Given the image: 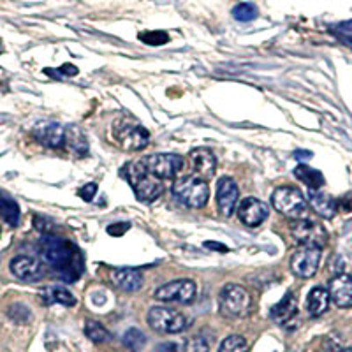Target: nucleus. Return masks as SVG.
<instances>
[{"label": "nucleus", "mask_w": 352, "mask_h": 352, "mask_svg": "<svg viewBox=\"0 0 352 352\" xmlns=\"http://www.w3.org/2000/svg\"><path fill=\"white\" fill-rule=\"evenodd\" d=\"M41 257H43V263L58 272L60 278H64V280H76L81 275V272L78 270L80 254H78L76 247L62 240V238L55 236V234H44L43 236Z\"/></svg>", "instance_id": "f257e3e1"}, {"label": "nucleus", "mask_w": 352, "mask_h": 352, "mask_svg": "<svg viewBox=\"0 0 352 352\" xmlns=\"http://www.w3.org/2000/svg\"><path fill=\"white\" fill-rule=\"evenodd\" d=\"M171 190L175 199H178L182 204L188 206V208L199 210L208 203L210 188L206 182L199 178V176H182V178H178L173 184Z\"/></svg>", "instance_id": "f03ea898"}, {"label": "nucleus", "mask_w": 352, "mask_h": 352, "mask_svg": "<svg viewBox=\"0 0 352 352\" xmlns=\"http://www.w3.org/2000/svg\"><path fill=\"white\" fill-rule=\"evenodd\" d=\"M113 138L127 152L143 150L150 141L148 131L141 127V125L134 124L129 118H118V120H115V124H113Z\"/></svg>", "instance_id": "7ed1b4c3"}, {"label": "nucleus", "mask_w": 352, "mask_h": 352, "mask_svg": "<svg viewBox=\"0 0 352 352\" xmlns=\"http://www.w3.org/2000/svg\"><path fill=\"white\" fill-rule=\"evenodd\" d=\"M273 208L289 219H303L307 215V201L294 187H278L272 194Z\"/></svg>", "instance_id": "20e7f679"}, {"label": "nucleus", "mask_w": 352, "mask_h": 352, "mask_svg": "<svg viewBox=\"0 0 352 352\" xmlns=\"http://www.w3.org/2000/svg\"><path fill=\"white\" fill-rule=\"evenodd\" d=\"M219 305L220 312L224 314L226 317L240 319V317L247 316L248 310H250V296L240 285L228 284L220 291Z\"/></svg>", "instance_id": "39448f33"}, {"label": "nucleus", "mask_w": 352, "mask_h": 352, "mask_svg": "<svg viewBox=\"0 0 352 352\" xmlns=\"http://www.w3.org/2000/svg\"><path fill=\"white\" fill-rule=\"evenodd\" d=\"M146 320H148L150 328L155 329L157 333H166V335H175L187 328V319L184 314L168 307L150 308Z\"/></svg>", "instance_id": "423d86ee"}, {"label": "nucleus", "mask_w": 352, "mask_h": 352, "mask_svg": "<svg viewBox=\"0 0 352 352\" xmlns=\"http://www.w3.org/2000/svg\"><path fill=\"white\" fill-rule=\"evenodd\" d=\"M143 162L150 175L159 180L175 178L184 169V159L176 153H155V155L144 157Z\"/></svg>", "instance_id": "0eeeda50"}, {"label": "nucleus", "mask_w": 352, "mask_h": 352, "mask_svg": "<svg viewBox=\"0 0 352 352\" xmlns=\"http://www.w3.org/2000/svg\"><path fill=\"white\" fill-rule=\"evenodd\" d=\"M320 264V248L314 245H301L291 257L292 273L300 278H312Z\"/></svg>", "instance_id": "6e6552de"}, {"label": "nucleus", "mask_w": 352, "mask_h": 352, "mask_svg": "<svg viewBox=\"0 0 352 352\" xmlns=\"http://www.w3.org/2000/svg\"><path fill=\"white\" fill-rule=\"evenodd\" d=\"M197 287L192 280L182 278V280L169 282L155 291V300L164 303H182L188 305L196 300Z\"/></svg>", "instance_id": "1a4fd4ad"}, {"label": "nucleus", "mask_w": 352, "mask_h": 352, "mask_svg": "<svg viewBox=\"0 0 352 352\" xmlns=\"http://www.w3.org/2000/svg\"><path fill=\"white\" fill-rule=\"evenodd\" d=\"M291 234L298 243L314 245V247L319 248H322V245H326V241H328V234H326L324 228L308 219H300L296 224H292Z\"/></svg>", "instance_id": "9d476101"}, {"label": "nucleus", "mask_w": 352, "mask_h": 352, "mask_svg": "<svg viewBox=\"0 0 352 352\" xmlns=\"http://www.w3.org/2000/svg\"><path fill=\"white\" fill-rule=\"evenodd\" d=\"M9 268H11V273L16 276L18 280L23 282H37L46 275L43 261L36 259V257L16 256L11 261Z\"/></svg>", "instance_id": "9b49d317"}, {"label": "nucleus", "mask_w": 352, "mask_h": 352, "mask_svg": "<svg viewBox=\"0 0 352 352\" xmlns=\"http://www.w3.org/2000/svg\"><path fill=\"white\" fill-rule=\"evenodd\" d=\"M238 197H240V192L234 180L229 176H222L217 184V208L220 215L231 217L236 208Z\"/></svg>", "instance_id": "f8f14e48"}, {"label": "nucleus", "mask_w": 352, "mask_h": 352, "mask_svg": "<svg viewBox=\"0 0 352 352\" xmlns=\"http://www.w3.org/2000/svg\"><path fill=\"white\" fill-rule=\"evenodd\" d=\"M238 219L248 228H257L268 219V206L257 197H245L238 204Z\"/></svg>", "instance_id": "ddd939ff"}, {"label": "nucleus", "mask_w": 352, "mask_h": 352, "mask_svg": "<svg viewBox=\"0 0 352 352\" xmlns=\"http://www.w3.org/2000/svg\"><path fill=\"white\" fill-rule=\"evenodd\" d=\"M32 134L43 146H48V148H58L65 143V127H62L58 122H39L34 127Z\"/></svg>", "instance_id": "4468645a"}, {"label": "nucleus", "mask_w": 352, "mask_h": 352, "mask_svg": "<svg viewBox=\"0 0 352 352\" xmlns=\"http://www.w3.org/2000/svg\"><path fill=\"white\" fill-rule=\"evenodd\" d=\"M329 298L338 308L352 307V276L347 273L335 276L329 282Z\"/></svg>", "instance_id": "2eb2a0df"}, {"label": "nucleus", "mask_w": 352, "mask_h": 352, "mask_svg": "<svg viewBox=\"0 0 352 352\" xmlns=\"http://www.w3.org/2000/svg\"><path fill=\"white\" fill-rule=\"evenodd\" d=\"M111 282L125 292H136L143 287V275L134 268H116L109 273Z\"/></svg>", "instance_id": "dca6fc26"}, {"label": "nucleus", "mask_w": 352, "mask_h": 352, "mask_svg": "<svg viewBox=\"0 0 352 352\" xmlns=\"http://www.w3.org/2000/svg\"><path fill=\"white\" fill-rule=\"evenodd\" d=\"M190 164L201 178H212L217 169V159L208 148H194L190 152Z\"/></svg>", "instance_id": "f3484780"}, {"label": "nucleus", "mask_w": 352, "mask_h": 352, "mask_svg": "<svg viewBox=\"0 0 352 352\" xmlns=\"http://www.w3.org/2000/svg\"><path fill=\"white\" fill-rule=\"evenodd\" d=\"M270 314H272V319L275 320L276 324L287 326L289 322L298 316V303L294 294H292V292H287V294L272 308V312Z\"/></svg>", "instance_id": "a211bd4d"}, {"label": "nucleus", "mask_w": 352, "mask_h": 352, "mask_svg": "<svg viewBox=\"0 0 352 352\" xmlns=\"http://www.w3.org/2000/svg\"><path fill=\"white\" fill-rule=\"evenodd\" d=\"M132 188H134V194H136L138 199L143 201V203H152L157 197H160V194L164 190L159 178L152 176L150 173L144 178H141Z\"/></svg>", "instance_id": "6ab92c4d"}, {"label": "nucleus", "mask_w": 352, "mask_h": 352, "mask_svg": "<svg viewBox=\"0 0 352 352\" xmlns=\"http://www.w3.org/2000/svg\"><path fill=\"white\" fill-rule=\"evenodd\" d=\"M308 201H310V206L316 210V213H319L322 219H333L336 215L338 204L328 194L319 192V190H308Z\"/></svg>", "instance_id": "aec40b11"}, {"label": "nucleus", "mask_w": 352, "mask_h": 352, "mask_svg": "<svg viewBox=\"0 0 352 352\" xmlns=\"http://www.w3.org/2000/svg\"><path fill=\"white\" fill-rule=\"evenodd\" d=\"M39 296L43 300L44 305H64V307H74L76 305V298L71 291H67L65 287L60 285H50V287H44L39 291Z\"/></svg>", "instance_id": "412c9836"}, {"label": "nucleus", "mask_w": 352, "mask_h": 352, "mask_svg": "<svg viewBox=\"0 0 352 352\" xmlns=\"http://www.w3.org/2000/svg\"><path fill=\"white\" fill-rule=\"evenodd\" d=\"M329 292L324 287H314L307 296V310L312 317H319L329 308Z\"/></svg>", "instance_id": "4be33fe9"}, {"label": "nucleus", "mask_w": 352, "mask_h": 352, "mask_svg": "<svg viewBox=\"0 0 352 352\" xmlns=\"http://www.w3.org/2000/svg\"><path fill=\"white\" fill-rule=\"evenodd\" d=\"M0 217L8 222L11 228L20 224V206L6 190L0 188Z\"/></svg>", "instance_id": "5701e85b"}, {"label": "nucleus", "mask_w": 352, "mask_h": 352, "mask_svg": "<svg viewBox=\"0 0 352 352\" xmlns=\"http://www.w3.org/2000/svg\"><path fill=\"white\" fill-rule=\"evenodd\" d=\"M294 176L307 185L308 190H319L324 185V176H322V173L317 171V169H312L310 166L300 164L294 169Z\"/></svg>", "instance_id": "b1692460"}, {"label": "nucleus", "mask_w": 352, "mask_h": 352, "mask_svg": "<svg viewBox=\"0 0 352 352\" xmlns=\"http://www.w3.org/2000/svg\"><path fill=\"white\" fill-rule=\"evenodd\" d=\"M65 144L78 155H83L88 152V141L83 132L76 127H69L65 131Z\"/></svg>", "instance_id": "393cba45"}, {"label": "nucleus", "mask_w": 352, "mask_h": 352, "mask_svg": "<svg viewBox=\"0 0 352 352\" xmlns=\"http://www.w3.org/2000/svg\"><path fill=\"white\" fill-rule=\"evenodd\" d=\"M146 175H148V169H146L143 160L127 162V164L120 169V176H124L125 180H127L132 187H134V185H136L141 178H144Z\"/></svg>", "instance_id": "a878e982"}, {"label": "nucleus", "mask_w": 352, "mask_h": 352, "mask_svg": "<svg viewBox=\"0 0 352 352\" xmlns=\"http://www.w3.org/2000/svg\"><path fill=\"white\" fill-rule=\"evenodd\" d=\"M85 335H87L92 342H96V344H104V342H108L109 338H111L108 329L100 324V322H97V320H87V324H85Z\"/></svg>", "instance_id": "bb28decb"}, {"label": "nucleus", "mask_w": 352, "mask_h": 352, "mask_svg": "<svg viewBox=\"0 0 352 352\" xmlns=\"http://www.w3.org/2000/svg\"><path fill=\"white\" fill-rule=\"evenodd\" d=\"M124 344L125 347H129L131 351H141V349L146 345V336L143 331L136 328L127 329V333L124 335Z\"/></svg>", "instance_id": "cd10ccee"}, {"label": "nucleus", "mask_w": 352, "mask_h": 352, "mask_svg": "<svg viewBox=\"0 0 352 352\" xmlns=\"http://www.w3.org/2000/svg\"><path fill=\"white\" fill-rule=\"evenodd\" d=\"M219 352H248L247 342H245L243 336L231 335L220 344Z\"/></svg>", "instance_id": "c85d7f7f"}, {"label": "nucleus", "mask_w": 352, "mask_h": 352, "mask_svg": "<svg viewBox=\"0 0 352 352\" xmlns=\"http://www.w3.org/2000/svg\"><path fill=\"white\" fill-rule=\"evenodd\" d=\"M257 14H259V11H257L256 6L250 4V2L238 4L236 8L232 9V16H234V20L238 21H252L256 20Z\"/></svg>", "instance_id": "c756f323"}, {"label": "nucleus", "mask_w": 352, "mask_h": 352, "mask_svg": "<svg viewBox=\"0 0 352 352\" xmlns=\"http://www.w3.org/2000/svg\"><path fill=\"white\" fill-rule=\"evenodd\" d=\"M331 32L335 34L342 43L347 44L349 48H352V20L342 21V23L335 25V27H331Z\"/></svg>", "instance_id": "7c9ffc66"}, {"label": "nucleus", "mask_w": 352, "mask_h": 352, "mask_svg": "<svg viewBox=\"0 0 352 352\" xmlns=\"http://www.w3.org/2000/svg\"><path fill=\"white\" fill-rule=\"evenodd\" d=\"M140 39L150 46H162L169 41V36L164 30H152V32H141Z\"/></svg>", "instance_id": "2f4dec72"}, {"label": "nucleus", "mask_w": 352, "mask_h": 352, "mask_svg": "<svg viewBox=\"0 0 352 352\" xmlns=\"http://www.w3.org/2000/svg\"><path fill=\"white\" fill-rule=\"evenodd\" d=\"M208 351H210L208 340L201 335L196 336V338H192L190 344H188V352H208Z\"/></svg>", "instance_id": "473e14b6"}, {"label": "nucleus", "mask_w": 352, "mask_h": 352, "mask_svg": "<svg viewBox=\"0 0 352 352\" xmlns=\"http://www.w3.org/2000/svg\"><path fill=\"white\" fill-rule=\"evenodd\" d=\"M96 194H97V184H87L85 187H81L80 190H78V196H80L83 201H87V203H90Z\"/></svg>", "instance_id": "72a5a7b5"}, {"label": "nucleus", "mask_w": 352, "mask_h": 352, "mask_svg": "<svg viewBox=\"0 0 352 352\" xmlns=\"http://www.w3.org/2000/svg\"><path fill=\"white\" fill-rule=\"evenodd\" d=\"M12 307L16 308L18 310V316H12L11 319L14 320V322H28V320H30V310H28L27 307H25V305H12Z\"/></svg>", "instance_id": "f704fd0d"}, {"label": "nucleus", "mask_w": 352, "mask_h": 352, "mask_svg": "<svg viewBox=\"0 0 352 352\" xmlns=\"http://www.w3.org/2000/svg\"><path fill=\"white\" fill-rule=\"evenodd\" d=\"M129 228H131V224H129V222H124V224H122V222H118V224L108 226V232L111 234V236H122L124 232H127Z\"/></svg>", "instance_id": "c9c22d12"}, {"label": "nucleus", "mask_w": 352, "mask_h": 352, "mask_svg": "<svg viewBox=\"0 0 352 352\" xmlns=\"http://www.w3.org/2000/svg\"><path fill=\"white\" fill-rule=\"evenodd\" d=\"M34 224H36V229H39V231H48L50 226H52V222H50L48 219H44L43 215H37L36 219H34Z\"/></svg>", "instance_id": "e433bc0d"}, {"label": "nucleus", "mask_w": 352, "mask_h": 352, "mask_svg": "<svg viewBox=\"0 0 352 352\" xmlns=\"http://www.w3.org/2000/svg\"><path fill=\"white\" fill-rule=\"evenodd\" d=\"M157 352H180V347L175 342H166V344H160Z\"/></svg>", "instance_id": "4c0bfd02"}, {"label": "nucleus", "mask_w": 352, "mask_h": 352, "mask_svg": "<svg viewBox=\"0 0 352 352\" xmlns=\"http://www.w3.org/2000/svg\"><path fill=\"white\" fill-rule=\"evenodd\" d=\"M55 72H64L65 76H76L78 67H76V65H72V64H65V65H62L60 69H56Z\"/></svg>", "instance_id": "58836bf2"}, {"label": "nucleus", "mask_w": 352, "mask_h": 352, "mask_svg": "<svg viewBox=\"0 0 352 352\" xmlns=\"http://www.w3.org/2000/svg\"><path fill=\"white\" fill-rule=\"evenodd\" d=\"M310 157H312V152H305V150H296V152H294V159L298 160H307L310 159Z\"/></svg>", "instance_id": "ea45409f"}, {"label": "nucleus", "mask_w": 352, "mask_h": 352, "mask_svg": "<svg viewBox=\"0 0 352 352\" xmlns=\"http://www.w3.org/2000/svg\"><path fill=\"white\" fill-rule=\"evenodd\" d=\"M204 247L212 248V250H222V252H226V250H228L224 245H217L215 241H206V243H204Z\"/></svg>", "instance_id": "a19ab883"}, {"label": "nucleus", "mask_w": 352, "mask_h": 352, "mask_svg": "<svg viewBox=\"0 0 352 352\" xmlns=\"http://www.w3.org/2000/svg\"><path fill=\"white\" fill-rule=\"evenodd\" d=\"M342 352H352V349H345V351H342Z\"/></svg>", "instance_id": "79ce46f5"}]
</instances>
